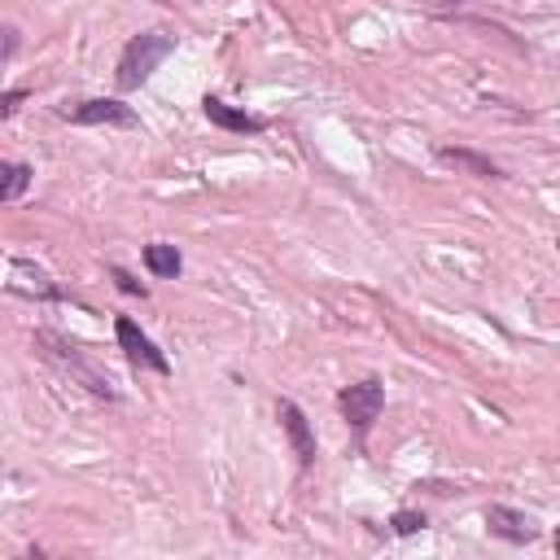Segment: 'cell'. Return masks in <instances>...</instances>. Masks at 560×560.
<instances>
[{
	"label": "cell",
	"mask_w": 560,
	"mask_h": 560,
	"mask_svg": "<svg viewBox=\"0 0 560 560\" xmlns=\"http://www.w3.org/2000/svg\"><path fill=\"white\" fill-rule=\"evenodd\" d=\"M171 52H175V35H166V31H140V35H131L122 44V52H118V74H114L118 92L140 88Z\"/></svg>",
	"instance_id": "6da1fadb"
},
{
	"label": "cell",
	"mask_w": 560,
	"mask_h": 560,
	"mask_svg": "<svg viewBox=\"0 0 560 560\" xmlns=\"http://www.w3.org/2000/svg\"><path fill=\"white\" fill-rule=\"evenodd\" d=\"M337 407H341L346 424L354 429V438L363 442L372 433V424L381 420V411H385V385H381V376H363V381L346 385L337 394Z\"/></svg>",
	"instance_id": "7a4b0ae2"
},
{
	"label": "cell",
	"mask_w": 560,
	"mask_h": 560,
	"mask_svg": "<svg viewBox=\"0 0 560 560\" xmlns=\"http://www.w3.org/2000/svg\"><path fill=\"white\" fill-rule=\"evenodd\" d=\"M114 332H118V346H122V354H127V363L131 368H140V372H158V376H171V359L158 350V341L131 319V315H118L114 319Z\"/></svg>",
	"instance_id": "3957f363"
},
{
	"label": "cell",
	"mask_w": 560,
	"mask_h": 560,
	"mask_svg": "<svg viewBox=\"0 0 560 560\" xmlns=\"http://www.w3.org/2000/svg\"><path fill=\"white\" fill-rule=\"evenodd\" d=\"M61 118L79 122V127H140V114L131 105H122L118 96H92V101L66 105Z\"/></svg>",
	"instance_id": "277c9868"
},
{
	"label": "cell",
	"mask_w": 560,
	"mask_h": 560,
	"mask_svg": "<svg viewBox=\"0 0 560 560\" xmlns=\"http://www.w3.org/2000/svg\"><path fill=\"white\" fill-rule=\"evenodd\" d=\"M35 341H39V346H48V354H52V359H57L61 368H70V372H74V376H79V381H83V385H88V389H92L96 398L114 402V389H109L105 372H96V368H92V363L83 359V350H79L74 341H66V337H57V332H48V328H44V332H39Z\"/></svg>",
	"instance_id": "5b68a950"
},
{
	"label": "cell",
	"mask_w": 560,
	"mask_h": 560,
	"mask_svg": "<svg viewBox=\"0 0 560 560\" xmlns=\"http://www.w3.org/2000/svg\"><path fill=\"white\" fill-rule=\"evenodd\" d=\"M276 420H280V429H284V438H289V446H293V455H298V468L306 472L311 464H315V429H311V420H306V411L293 402V398H280L276 402Z\"/></svg>",
	"instance_id": "8992f818"
},
{
	"label": "cell",
	"mask_w": 560,
	"mask_h": 560,
	"mask_svg": "<svg viewBox=\"0 0 560 560\" xmlns=\"http://www.w3.org/2000/svg\"><path fill=\"white\" fill-rule=\"evenodd\" d=\"M486 529L494 538L512 542V547H525V542L538 538V521L529 512H521V508H508V503H490L486 508Z\"/></svg>",
	"instance_id": "52a82bcc"
},
{
	"label": "cell",
	"mask_w": 560,
	"mask_h": 560,
	"mask_svg": "<svg viewBox=\"0 0 560 560\" xmlns=\"http://www.w3.org/2000/svg\"><path fill=\"white\" fill-rule=\"evenodd\" d=\"M9 293H26V298H39V302H79L74 293L57 289V284L48 280V271H39V267H35V262H26V258H13ZM79 306H83V302H79Z\"/></svg>",
	"instance_id": "ba28073f"
},
{
	"label": "cell",
	"mask_w": 560,
	"mask_h": 560,
	"mask_svg": "<svg viewBox=\"0 0 560 560\" xmlns=\"http://www.w3.org/2000/svg\"><path fill=\"white\" fill-rule=\"evenodd\" d=\"M201 114H206L214 127H223V131H241V136H258V131H267V118L245 114V109L228 105L223 96H201Z\"/></svg>",
	"instance_id": "9c48e42d"
},
{
	"label": "cell",
	"mask_w": 560,
	"mask_h": 560,
	"mask_svg": "<svg viewBox=\"0 0 560 560\" xmlns=\"http://www.w3.org/2000/svg\"><path fill=\"white\" fill-rule=\"evenodd\" d=\"M438 158H442L446 166H459V171L477 175V179H503V166H494L490 158H481V153H472V149H451V144H442Z\"/></svg>",
	"instance_id": "30bf717a"
},
{
	"label": "cell",
	"mask_w": 560,
	"mask_h": 560,
	"mask_svg": "<svg viewBox=\"0 0 560 560\" xmlns=\"http://www.w3.org/2000/svg\"><path fill=\"white\" fill-rule=\"evenodd\" d=\"M144 267L158 280H175L184 271V254L175 245H166V241H153V245H144Z\"/></svg>",
	"instance_id": "8fae6325"
},
{
	"label": "cell",
	"mask_w": 560,
	"mask_h": 560,
	"mask_svg": "<svg viewBox=\"0 0 560 560\" xmlns=\"http://www.w3.org/2000/svg\"><path fill=\"white\" fill-rule=\"evenodd\" d=\"M0 201H18L26 188H31V179H35V171L26 166V162H4L0 166Z\"/></svg>",
	"instance_id": "7c38bea8"
},
{
	"label": "cell",
	"mask_w": 560,
	"mask_h": 560,
	"mask_svg": "<svg viewBox=\"0 0 560 560\" xmlns=\"http://www.w3.org/2000/svg\"><path fill=\"white\" fill-rule=\"evenodd\" d=\"M389 525H394V534H402V538H407V534H420L429 521H424V512L402 508V512H394V521H389Z\"/></svg>",
	"instance_id": "4fadbf2b"
},
{
	"label": "cell",
	"mask_w": 560,
	"mask_h": 560,
	"mask_svg": "<svg viewBox=\"0 0 560 560\" xmlns=\"http://www.w3.org/2000/svg\"><path fill=\"white\" fill-rule=\"evenodd\" d=\"M109 276H114V284H118V289H122L127 298H140V302L149 298V289H144V284H140V280L131 276V271H122V267H109Z\"/></svg>",
	"instance_id": "5bb4252c"
},
{
	"label": "cell",
	"mask_w": 560,
	"mask_h": 560,
	"mask_svg": "<svg viewBox=\"0 0 560 560\" xmlns=\"http://www.w3.org/2000/svg\"><path fill=\"white\" fill-rule=\"evenodd\" d=\"M26 96H31L26 88H9V92H4V101H0V118H9V114H13V109L26 101Z\"/></svg>",
	"instance_id": "9a60e30c"
},
{
	"label": "cell",
	"mask_w": 560,
	"mask_h": 560,
	"mask_svg": "<svg viewBox=\"0 0 560 560\" xmlns=\"http://www.w3.org/2000/svg\"><path fill=\"white\" fill-rule=\"evenodd\" d=\"M18 52V26H4V61Z\"/></svg>",
	"instance_id": "2e32d148"
},
{
	"label": "cell",
	"mask_w": 560,
	"mask_h": 560,
	"mask_svg": "<svg viewBox=\"0 0 560 560\" xmlns=\"http://www.w3.org/2000/svg\"><path fill=\"white\" fill-rule=\"evenodd\" d=\"M433 4H438V9H455L459 0H433Z\"/></svg>",
	"instance_id": "e0dca14e"
},
{
	"label": "cell",
	"mask_w": 560,
	"mask_h": 560,
	"mask_svg": "<svg viewBox=\"0 0 560 560\" xmlns=\"http://www.w3.org/2000/svg\"><path fill=\"white\" fill-rule=\"evenodd\" d=\"M556 551H560V529H556Z\"/></svg>",
	"instance_id": "ac0fdd59"
}]
</instances>
